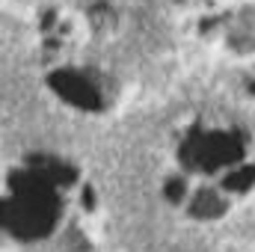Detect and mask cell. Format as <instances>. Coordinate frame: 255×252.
Wrapping results in <instances>:
<instances>
[{
  "mask_svg": "<svg viewBox=\"0 0 255 252\" xmlns=\"http://www.w3.org/2000/svg\"><path fill=\"white\" fill-rule=\"evenodd\" d=\"M253 181H255V166H244V169L226 175L223 187L226 190H247V187H253Z\"/></svg>",
  "mask_w": 255,
  "mask_h": 252,
  "instance_id": "obj_6",
  "label": "cell"
},
{
  "mask_svg": "<svg viewBox=\"0 0 255 252\" xmlns=\"http://www.w3.org/2000/svg\"><path fill=\"white\" fill-rule=\"evenodd\" d=\"M181 196H184V181L172 178V181L166 184V199H169V202H181Z\"/></svg>",
  "mask_w": 255,
  "mask_h": 252,
  "instance_id": "obj_7",
  "label": "cell"
},
{
  "mask_svg": "<svg viewBox=\"0 0 255 252\" xmlns=\"http://www.w3.org/2000/svg\"><path fill=\"white\" fill-rule=\"evenodd\" d=\"M9 184L15 199L3 205V229L15 238H42L54 229L60 217V199L54 184L39 172H12Z\"/></svg>",
  "mask_w": 255,
  "mask_h": 252,
  "instance_id": "obj_1",
  "label": "cell"
},
{
  "mask_svg": "<svg viewBox=\"0 0 255 252\" xmlns=\"http://www.w3.org/2000/svg\"><path fill=\"white\" fill-rule=\"evenodd\" d=\"M30 169L33 172H39L42 178H48L54 187L57 184H71L74 178H77V172L71 169V166H65V163H60V160H54V157H30Z\"/></svg>",
  "mask_w": 255,
  "mask_h": 252,
  "instance_id": "obj_4",
  "label": "cell"
},
{
  "mask_svg": "<svg viewBox=\"0 0 255 252\" xmlns=\"http://www.w3.org/2000/svg\"><path fill=\"white\" fill-rule=\"evenodd\" d=\"M223 199L214 193V190H202L196 199H193V217H220L223 214Z\"/></svg>",
  "mask_w": 255,
  "mask_h": 252,
  "instance_id": "obj_5",
  "label": "cell"
},
{
  "mask_svg": "<svg viewBox=\"0 0 255 252\" xmlns=\"http://www.w3.org/2000/svg\"><path fill=\"white\" fill-rule=\"evenodd\" d=\"M48 83H51V89L65 98L68 104H74V107H83V110H98L101 107V95H98V89L86 80V77H80L77 71H54L51 77H48Z\"/></svg>",
  "mask_w": 255,
  "mask_h": 252,
  "instance_id": "obj_3",
  "label": "cell"
},
{
  "mask_svg": "<svg viewBox=\"0 0 255 252\" xmlns=\"http://www.w3.org/2000/svg\"><path fill=\"white\" fill-rule=\"evenodd\" d=\"M83 202H86V205H89V208H92V190H89V187L83 190Z\"/></svg>",
  "mask_w": 255,
  "mask_h": 252,
  "instance_id": "obj_8",
  "label": "cell"
},
{
  "mask_svg": "<svg viewBox=\"0 0 255 252\" xmlns=\"http://www.w3.org/2000/svg\"><path fill=\"white\" fill-rule=\"evenodd\" d=\"M244 157V136L241 133H199L193 130L181 145V160L190 169L214 172L223 163H235Z\"/></svg>",
  "mask_w": 255,
  "mask_h": 252,
  "instance_id": "obj_2",
  "label": "cell"
}]
</instances>
